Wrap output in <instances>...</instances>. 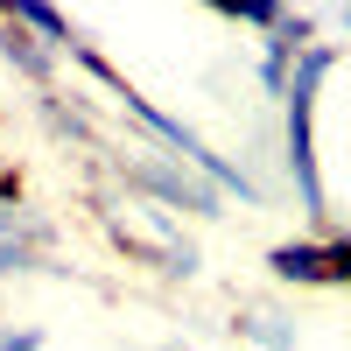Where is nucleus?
<instances>
[{
    "instance_id": "1",
    "label": "nucleus",
    "mask_w": 351,
    "mask_h": 351,
    "mask_svg": "<svg viewBox=\"0 0 351 351\" xmlns=\"http://www.w3.org/2000/svg\"><path fill=\"white\" fill-rule=\"evenodd\" d=\"M92 218H99V232H106L112 253H127L134 267H148L162 281H190L204 267V253H197V239L183 232V218H176L169 204L141 197L134 183H120V176L92 190Z\"/></svg>"
},
{
    "instance_id": "2",
    "label": "nucleus",
    "mask_w": 351,
    "mask_h": 351,
    "mask_svg": "<svg viewBox=\"0 0 351 351\" xmlns=\"http://www.w3.org/2000/svg\"><path fill=\"white\" fill-rule=\"evenodd\" d=\"M330 71H337V43H309L281 92V162H288V183H295L302 218L316 232H330V190H324V169H316V92H324Z\"/></svg>"
},
{
    "instance_id": "3",
    "label": "nucleus",
    "mask_w": 351,
    "mask_h": 351,
    "mask_svg": "<svg viewBox=\"0 0 351 351\" xmlns=\"http://www.w3.org/2000/svg\"><path fill=\"white\" fill-rule=\"evenodd\" d=\"M112 176H120V183H134L141 197L169 204L176 218H225V190H218V183H204L190 162H176L169 148H155V141H148V148L112 155Z\"/></svg>"
},
{
    "instance_id": "4",
    "label": "nucleus",
    "mask_w": 351,
    "mask_h": 351,
    "mask_svg": "<svg viewBox=\"0 0 351 351\" xmlns=\"http://www.w3.org/2000/svg\"><path fill=\"white\" fill-rule=\"evenodd\" d=\"M267 274L288 288H351V232H309V239L267 246Z\"/></svg>"
},
{
    "instance_id": "5",
    "label": "nucleus",
    "mask_w": 351,
    "mask_h": 351,
    "mask_svg": "<svg viewBox=\"0 0 351 351\" xmlns=\"http://www.w3.org/2000/svg\"><path fill=\"white\" fill-rule=\"evenodd\" d=\"M0 56H8V64H14L28 84H36V99H43V92H56V64H64V56H56V49H43V43L28 36L14 14H0Z\"/></svg>"
},
{
    "instance_id": "6",
    "label": "nucleus",
    "mask_w": 351,
    "mask_h": 351,
    "mask_svg": "<svg viewBox=\"0 0 351 351\" xmlns=\"http://www.w3.org/2000/svg\"><path fill=\"white\" fill-rule=\"evenodd\" d=\"M232 330H239L246 344H260V351H295V324H288L281 309H267V302H246L239 316H232Z\"/></svg>"
},
{
    "instance_id": "7",
    "label": "nucleus",
    "mask_w": 351,
    "mask_h": 351,
    "mask_svg": "<svg viewBox=\"0 0 351 351\" xmlns=\"http://www.w3.org/2000/svg\"><path fill=\"white\" fill-rule=\"evenodd\" d=\"M21 28H28V36H36L43 49H56V56H71V43H77V28L64 21V14H56V8H43V0H14V8H8Z\"/></svg>"
},
{
    "instance_id": "8",
    "label": "nucleus",
    "mask_w": 351,
    "mask_h": 351,
    "mask_svg": "<svg viewBox=\"0 0 351 351\" xmlns=\"http://www.w3.org/2000/svg\"><path fill=\"white\" fill-rule=\"evenodd\" d=\"M225 21H239V28H260V36H274V28L295 14V8H260V0H239V8H218Z\"/></svg>"
},
{
    "instance_id": "9",
    "label": "nucleus",
    "mask_w": 351,
    "mask_h": 351,
    "mask_svg": "<svg viewBox=\"0 0 351 351\" xmlns=\"http://www.w3.org/2000/svg\"><path fill=\"white\" fill-rule=\"evenodd\" d=\"M28 267H43V253L21 239H0V274H28Z\"/></svg>"
},
{
    "instance_id": "10",
    "label": "nucleus",
    "mask_w": 351,
    "mask_h": 351,
    "mask_svg": "<svg viewBox=\"0 0 351 351\" xmlns=\"http://www.w3.org/2000/svg\"><path fill=\"white\" fill-rule=\"evenodd\" d=\"M0 351H43V330H0Z\"/></svg>"
},
{
    "instance_id": "11",
    "label": "nucleus",
    "mask_w": 351,
    "mask_h": 351,
    "mask_svg": "<svg viewBox=\"0 0 351 351\" xmlns=\"http://www.w3.org/2000/svg\"><path fill=\"white\" fill-rule=\"evenodd\" d=\"M155 351H183V344H155Z\"/></svg>"
},
{
    "instance_id": "12",
    "label": "nucleus",
    "mask_w": 351,
    "mask_h": 351,
    "mask_svg": "<svg viewBox=\"0 0 351 351\" xmlns=\"http://www.w3.org/2000/svg\"><path fill=\"white\" fill-rule=\"evenodd\" d=\"M344 28H351V8H344Z\"/></svg>"
}]
</instances>
